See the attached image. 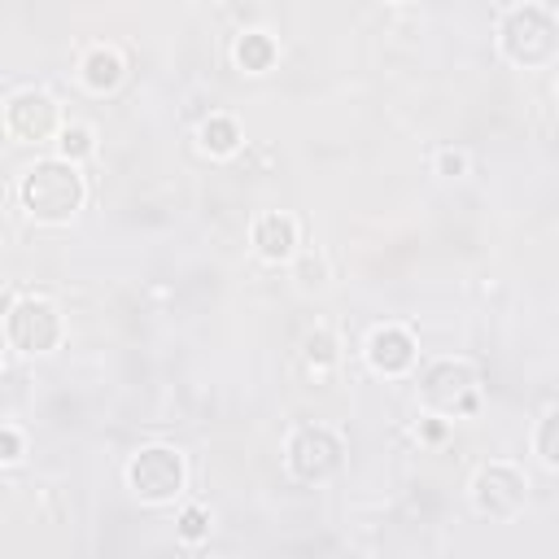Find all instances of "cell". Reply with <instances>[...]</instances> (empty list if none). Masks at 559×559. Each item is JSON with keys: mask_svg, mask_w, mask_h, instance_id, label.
<instances>
[{"mask_svg": "<svg viewBox=\"0 0 559 559\" xmlns=\"http://www.w3.org/2000/svg\"><path fill=\"white\" fill-rule=\"evenodd\" d=\"M367 362H371V371H380V376H402V371H411V367H415V336H411L406 328H397V323L376 328V332L367 336Z\"/></svg>", "mask_w": 559, "mask_h": 559, "instance_id": "cell-9", "label": "cell"}, {"mask_svg": "<svg viewBox=\"0 0 559 559\" xmlns=\"http://www.w3.org/2000/svg\"><path fill=\"white\" fill-rule=\"evenodd\" d=\"M463 170H467V153H463V148H441V153H437V175L459 179Z\"/></svg>", "mask_w": 559, "mask_h": 559, "instance_id": "cell-18", "label": "cell"}, {"mask_svg": "<svg viewBox=\"0 0 559 559\" xmlns=\"http://www.w3.org/2000/svg\"><path fill=\"white\" fill-rule=\"evenodd\" d=\"M419 397L432 415H445V419L476 415L480 411V376L463 358H437L419 371Z\"/></svg>", "mask_w": 559, "mask_h": 559, "instance_id": "cell-3", "label": "cell"}, {"mask_svg": "<svg viewBox=\"0 0 559 559\" xmlns=\"http://www.w3.org/2000/svg\"><path fill=\"white\" fill-rule=\"evenodd\" d=\"M201 148L210 153V157H231L236 148H240V122L231 118V114H210L205 122H201Z\"/></svg>", "mask_w": 559, "mask_h": 559, "instance_id": "cell-12", "label": "cell"}, {"mask_svg": "<svg viewBox=\"0 0 559 559\" xmlns=\"http://www.w3.org/2000/svg\"><path fill=\"white\" fill-rule=\"evenodd\" d=\"M284 459H288V472H293L297 480H306V485H323V480H332V476L341 472V463H345V445H341V437H336L332 428H323V424H306V428H297V432L288 437Z\"/></svg>", "mask_w": 559, "mask_h": 559, "instance_id": "cell-7", "label": "cell"}, {"mask_svg": "<svg viewBox=\"0 0 559 559\" xmlns=\"http://www.w3.org/2000/svg\"><path fill=\"white\" fill-rule=\"evenodd\" d=\"M83 197H87L83 175H79V166L66 162V157H39L35 166H26V175H22V183H17L22 210H26L35 223H44V227L70 223V218L83 210Z\"/></svg>", "mask_w": 559, "mask_h": 559, "instance_id": "cell-1", "label": "cell"}, {"mask_svg": "<svg viewBox=\"0 0 559 559\" xmlns=\"http://www.w3.org/2000/svg\"><path fill=\"white\" fill-rule=\"evenodd\" d=\"M301 362L310 367V371H328V367H336V336L328 332V328H314V332H306V341H301Z\"/></svg>", "mask_w": 559, "mask_h": 559, "instance_id": "cell-14", "label": "cell"}, {"mask_svg": "<svg viewBox=\"0 0 559 559\" xmlns=\"http://www.w3.org/2000/svg\"><path fill=\"white\" fill-rule=\"evenodd\" d=\"M0 450H4V454H0L4 463H17V459H22V432H17L13 424L0 428Z\"/></svg>", "mask_w": 559, "mask_h": 559, "instance_id": "cell-20", "label": "cell"}, {"mask_svg": "<svg viewBox=\"0 0 559 559\" xmlns=\"http://www.w3.org/2000/svg\"><path fill=\"white\" fill-rule=\"evenodd\" d=\"M4 131L13 140H22V144H44L52 135H61V109L39 87L9 92V100H4Z\"/></svg>", "mask_w": 559, "mask_h": 559, "instance_id": "cell-8", "label": "cell"}, {"mask_svg": "<svg viewBox=\"0 0 559 559\" xmlns=\"http://www.w3.org/2000/svg\"><path fill=\"white\" fill-rule=\"evenodd\" d=\"M271 61H275V39L266 31H245L236 39V66L240 70L262 74V70H271Z\"/></svg>", "mask_w": 559, "mask_h": 559, "instance_id": "cell-13", "label": "cell"}, {"mask_svg": "<svg viewBox=\"0 0 559 559\" xmlns=\"http://www.w3.org/2000/svg\"><path fill=\"white\" fill-rule=\"evenodd\" d=\"M79 74H83V87L87 92H114L118 83H122V74H127V66H122V57L114 52V48H105V44H96L87 57H83V66H79Z\"/></svg>", "mask_w": 559, "mask_h": 559, "instance_id": "cell-11", "label": "cell"}, {"mask_svg": "<svg viewBox=\"0 0 559 559\" xmlns=\"http://www.w3.org/2000/svg\"><path fill=\"white\" fill-rule=\"evenodd\" d=\"M183 480H188V467H183V454L175 445H140L127 463V489L148 502V507H162V502H175L183 493Z\"/></svg>", "mask_w": 559, "mask_h": 559, "instance_id": "cell-4", "label": "cell"}, {"mask_svg": "<svg viewBox=\"0 0 559 559\" xmlns=\"http://www.w3.org/2000/svg\"><path fill=\"white\" fill-rule=\"evenodd\" d=\"M57 148H61V157L66 162H83L92 148H96V135H92V127H83V122H66L61 127V140H57Z\"/></svg>", "mask_w": 559, "mask_h": 559, "instance_id": "cell-16", "label": "cell"}, {"mask_svg": "<svg viewBox=\"0 0 559 559\" xmlns=\"http://www.w3.org/2000/svg\"><path fill=\"white\" fill-rule=\"evenodd\" d=\"M533 450L542 454V463H546V467H559V406H550V411L537 419Z\"/></svg>", "mask_w": 559, "mask_h": 559, "instance_id": "cell-15", "label": "cell"}, {"mask_svg": "<svg viewBox=\"0 0 559 559\" xmlns=\"http://www.w3.org/2000/svg\"><path fill=\"white\" fill-rule=\"evenodd\" d=\"M61 332H66L61 310H57L48 297L26 293V297H13V301H9V314H4V336H9V345H13L17 354H31V358H35V354L57 349Z\"/></svg>", "mask_w": 559, "mask_h": 559, "instance_id": "cell-5", "label": "cell"}, {"mask_svg": "<svg viewBox=\"0 0 559 559\" xmlns=\"http://www.w3.org/2000/svg\"><path fill=\"white\" fill-rule=\"evenodd\" d=\"M472 502L489 520H515L528 502V476L507 459L480 463L472 476Z\"/></svg>", "mask_w": 559, "mask_h": 559, "instance_id": "cell-6", "label": "cell"}, {"mask_svg": "<svg viewBox=\"0 0 559 559\" xmlns=\"http://www.w3.org/2000/svg\"><path fill=\"white\" fill-rule=\"evenodd\" d=\"M498 48L511 66L542 70L559 57V13L546 4H515L498 22Z\"/></svg>", "mask_w": 559, "mask_h": 559, "instance_id": "cell-2", "label": "cell"}, {"mask_svg": "<svg viewBox=\"0 0 559 559\" xmlns=\"http://www.w3.org/2000/svg\"><path fill=\"white\" fill-rule=\"evenodd\" d=\"M253 245L266 262H288L297 253V218L293 214H262L253 223Z\"/></svg>", "mask_w": 559, "mask_h": 559, "instance_id": "cell-10", "label": "cell"}, {"mask_svg": "<svg viewBox=\"0 0 559 559\" xmlns=\"http://www.w3.org/2000/svg\"><path fill=\"white\" fill-rule=\"evenodd\" d=\"M175 533H179L188 546L205 542V537H210V511H205L201 502H188V507L179 511V520H175Z\"/></svg>", "mask_w": 559, "mask_h": 559, "instance_id": "cell-17", "label": "cell"}, {"mask_svg": "<svg viewBox=\"0 0 559 559\" xmlns=\"http://www.w3.org/2000/svg\"><path fill=\"white\" fill-rule=\"evenodd\" d=\"M297 275H301V284H306V288H319V284H323V275H328V271H323V258H319V253H306V258H301V266H297Z\"/></svg>", "mask_w": 559, "mask_h": 559, "instance_id": "cell-19", "label": "cell"}]
</instances>
